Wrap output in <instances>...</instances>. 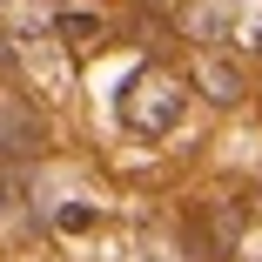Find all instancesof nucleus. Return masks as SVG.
I'll list each match as a JSON object with an SVG mask.
<instances>
[{
	"instance_id": "obj_4",
	"label": "nucleus",
	"mask_w": 262,
	"mask_h": 262,
	"mask_svg": "<svg viewBox=\"0 0 262 262\" xmlns=\"http://www.w3.org/2000/svg\"><path fill=\"white\" fill-rule=\"evenodd\" d=\"M54 34H68V40H94V34H101V20H94V14H61V20H54Z\"/></svg>"
},
{
	"instance_id": "obj_3",
	"label": "nucleus",
	"mask_w": 262,
	"mask_h": 262,
	"mask_svg": "<svg viewBox=\"0 0 262 262\" xmlns=\"http://www.w3.org/2000/svg\"><path fill=\"white\" fill-rule=\"evenodd\" d=\"M202 88H208V101H235L242 94L235 68H222V61H202Z\"/></svg>"
},
{
	"instance_id": "obj_2",
	"label": "nucleus",
	"mask_w": 262,
	"mask_h": 262,
	"mask_svg": "<svg viewBox=\"0 0 262 262\" xmlns=\"http://www.w3.org/2000/svg\"><path fill=\"white\" fill-rule=\"evenodd\" d=\"M40 155V115L27 101H0V168H20Z\"/></svg>"
},
{
	"instance_id": "obj_5",
	"label": "nucleus",
	"mask_w": 262,
	"mask_h": 262,
	"mask_svg": "<svg viewBox=\"0 0 262 262\" xmlns=\"http://www.w3.org/2000/svg\"><path fill=\"white\" fill-rule=\"evenodd\" d=\"M20 202H27V188H20V175H0V215H14Z\"/></svg>"
},
{
	"instance_id": "obj_1",
	"label": "nucleus",
	"mask_w": 262,
	"mask_h": 262,
	"mask_svg": "<svg viewBox=\"0 0 262 262\" xmlns=\"http://www.w3.org/2000/svg\"><path fill=\"white\" fill-rule=\"evenodd\" d=\"M121 121L135 128V135H168L175 121H182V88L168 81V74H155V68H141L128 88H121Z\"/></svg>"
}]
</instances>
